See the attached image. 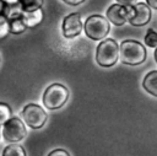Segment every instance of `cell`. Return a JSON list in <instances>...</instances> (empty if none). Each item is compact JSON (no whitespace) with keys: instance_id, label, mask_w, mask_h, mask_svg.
<instances>
[{"instance_id":"1","label":"cell","mask_w":157,"mask_h":156,"mask_svg":"<svg viewBox=\"0 0 157 156\" xmlns=\"http://www.w3.org/2000/svg\"><path fill=\"white\" fill-rule=\"evenodd\" d=\"M119 59L126 65H139L146 59V49L134 39H125L119 45Z\"/></svg>"},{"instance_id":"2","label":"cell","mask_w":157,"mask_h":156,"mask_svg":"<svg viewBox=\"0 0 157 156\" xmlns=\"http://www.w3.org/2000/svg\"><path fill=\"white\" fill-rule=\"evenodd\" d=\"M119 59V45L118 43L112 39L107 38L103 39L96 49V61L98 65L103 68L113 66Z\"/></svg>"},{"instance_id":"3","label":"cell","mask_w":157,"mask_h":156,"mask_svg":"<svg viewBox=\"0 0 157 156\" xmlns=\"http://www.w3.org/2000/svg\"><path fill=\"white\" fill-rule=\"evenodd\" d=\"M69 90L61 84L49 85L43 93V104L50 111L61 108L69 99Z\"/></svg>"},{"instance_id":"4","label":"cell","mask_w":157,"mask_h":156,"mask_svg":"<svg viewBox=\"0 0 157 156\" xmlns=\"http://www.w3.org/2000/svg\"><path fill=\"white\" fill-rule=\"evenodd\" d=\"M83 29L88 38L93 41H99L108 36L110 31V23L108 18L102 15H91L86 18Z\"/></svg>"},{"instance_id":"5","label":"cell","mask_w":157,"mask_h":156,"mask_svg":"<svg viewBox=\"0 0 157 156\" xmlns=\"http://www.w3.org/2000/svg\"><path fill=\"white\" fill-rule=\"evenodd\" d=\"M2 138L5 141L16 144L25 139L27 130L25 127V123L18 117H11L4 125H2Z\"/></svg>"},{"instance_id":"6","label":"cell","mask_w":157,"mask_h":156,"mask_svg":"<svg viewBox=\"0 0 157 156\" xmlns=\"http://www.w3.org/2000/svg\"><path fill=\"white\" fill-rule=\"evenodd\" d=\"M21 114H22L25 123L32 129H40L45 124L47 118H48L45 111L40 106L34 104V103L26 104Z\"/></svg>"},{"instance_id":"7","label":"cell","mask_w":157,"mask_h":156,"mask_svg":"<svg viewBox=\"0 0 157 156\" xmlns=\"http://www.w3.org/2000/svg\"><path fill=\"white\" fill-rule=\"evenodd\" d=\"M134 16V5L125 6L120 4H113L107 9V18L115 26H123Z\"/></svg>"},{"instance_id":"8","label":"cell","mask_w":157,"mask_h":156,"mask_svg":"<svg viewBox=\"0 0 157 156\" xmlns=\"http://www.w3.org/2000/svg\"><path fill=\"white\" fill-rule=\"evenodd\" d=\"M82 22L81 16L77 12H72L64 17L61 23V31L63 36L65 38H75L77 37L82 31Z\"/></svg>"},{"instance_id":"9","label":"cell","mask_w":157,"mask_h":156,"mask_svg":"<svg viewBox=\"0 0 157 156\" xmlns=\"http://www.w3.org/2000/svg\"><path fill=\"white\" fill-rule=\"evenodd\" d=\"M151 20V9L145 2H136L134 5V16L129 20V23L136 27L145 26Z\"/></svg>"},{"instance_id":"10","label":"cell","mask_w":157,"mask_h":156,"mask_svg":"<svg viewBox=\"0 0 157 156\" xmlns=\"http://www.w3.org/2000/svg\"><path fill=\"white\" fill-rule=\"evenodd\" d=\"M142 86L147 93L157 97V70H152L145 75Z\"/></svg>"},{"instance_id":"11","label":"cell","mask_w":157,"mask_h":156,"mask_svg":"<svg viewBox=\"0 0 157 156\" xmlns=\"http://www.w3.org/2000/svg\"><path fill=\"white\" fill-rule=\"evenodd\" d=\"M22 20L27 28H33L42 22L43 11H42V9H38L36 11H31V12H22Z\"/></svg>"},{"instance_id":"12","label":"cell","mask_w":157,"mask_h":156,"mask_svg":"<svg viewBox=\"0 0 157 156\" xmlns=\"http://www.w3.org/2000/svg\"><path fill=\"white\" fill-rule=\"evenodd\" d=\"M9 29H10V33L12 34H21L23 33L27 27L22 20V15L17 16V17H12V18H9Z\"/></svg>"},{"instance_id":"13","label":"cell","mask_w":157,"mask_h":156,"mask_svg":"<svg viewBox=\"0 0 157 156\" xmlns=\"http://www.w3.org/2000/svg\"><path fill=\"white\" fill-rule=\"evenodd\" d=\"M43 1L44 0H18V4L23 12H31L42 9Z\"/></svg>"},{"instance_id":"14","label":"cell","mask_w":157,"mask_h":156,"mask_svg":"<svg viewBox=\"0 0 157 156\" xmlns=\"http://www.w3.org/2000/svg\"><path fill=\"white\" fill-rule=\"evenodd\" d=\"M2 156H26V151L21 145L10 144L4 149Z\"/></svg>"},{"instance_id":"15","label":"cell","mask_w":157,"mask_h":156,"mask_svg":"<svg viewBox=\"0 0 157 156\" xmlns=\"http://www.w3.org/2000/svg\"><path fill=\"white\" fill-rule=\"evenodd\" d=\"M11 117H12L11 107L7 103L0 102V127L4 125Z\"/></svg>"},{"instance_id":"16","label":"cell","mask_w":157,"mask_h":156,"mask_svg":"<svg viewBox=\"0 0 157 156\" xmlns=\"http://www.w3.org/2000/svg\"><path fill=\"white\" fill-rule=\"evenodd\" d=\"M145 43L151 48L157 47V32L153 28L147 29V33L145 36Z\"/></svg>"},{"instance_id":"17","label":"cell","mask_w":157,"mask_h":156,"mask_svg":"<svg viewBox=\"0 0 157 156\" xmlns=\"http://www.w3.org/2000/svg\"><path fill=\"white\" fill-rule=\"evenodd\" d=\"M10 33V29H9V21L6 17H1L0 18V41L6 38L7 34Z\"/></svg>"},{"instance_id":"18","label":"cell","mask_w":157,"mask_h":156,"mask_svg":"<svg viewBox=\"0 0 157 156\" xmlns=\"http://www.w3.org/2000/svg\"><path fill=\"white\" fill-rule=\"evenodd\" d=\"M48 156H70V154L64 149H55L48 154Z\"/></svg>"},{"instance_id":"19","label":"cell","mask_w":157,"mask_h":156,"mask_svg":"<svg viewBox=\"0 0 157 156\" xmlns=\"http://www.w3.org/2000/svg\"><path fill=\"white\" fill-rule=\"evenodd\" d=\"M6 9H7V5L2 0H0V18L6 17Z\"/></svg>"},{"instance_id":"20","label":"cell","mask_w":157,"mask_h":156,"mask_svg":"<svg viewBox=\"0 0 157 156\" xmlns=\"http://www.w3.org/2000/svg\"><path fill=\"white\" fill-rule=\"evenodd\" d=\"M137 0H117V4L120 5H125V6H132L136 4Z\"/></svg>"},{"instance_id":"21","label":"cell","mask_w":157,"mask_h":156,"mask_svg":"<svg viewBox=\"0 0 157 156\" xmlns=\"http://www.w3.org/2000/svg\"><path fill=\"white\" fill-rule=\"evenodd\" d=\"M65 4L67 5H71V6H76V5H80L82 2H85L86 0H63Z\"/></svg>"},{"instance_id":"22","label":"cell","mask_w":157,"mask_h":156,"mask_svg":"<svg viewBox=\"0 0 157 156\" xmlns=\"http://www.w3.org/2000/svg\"><path fill=\"white\" fill-rule=\"evenodd\" d=\"M146 2H147V5H148L150 7L157 10V0H146Z\"/></svg>"},{"instance_id":"23","label":"cell","mask_w":157,"mask_h":156,"mask_svg":"<svg viewBox=\"0 0 157 156\" xmlns=\"http://www.w3.org/2000/svg\"><path fill=\"white\" fill-rule=\"evenodd\" d=\"M6 5H15V4H18V0H2Z\"/></svg>"},{"instance_id":"24","label":"cell","mask_w":157,"mask_h":156,"mask_svg":"<svg viewBox=\"0 0 157 156\" xmlns=\"http://www.w3.org/2000/svg\"><path fill=\"white\" fill-rule=\"evenodd\" d=\"M153 55H155V60H156V63H157V48L155 49V54H153Z\"/></svg>"},{"instance_id":"25","label":"cell","mask_w":157,"mask_h":156,"mask_svg":"<svg viewBox=\"0 0 157 156\" xmlns=\"http://www.w3.org/2000/svg\"><path fill=\"white\" fill-rule=\"evenodd\" d=\"M0 134H1V129H0Z\"/></svg>"}]
</instances>
